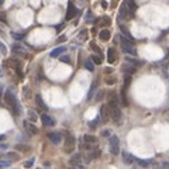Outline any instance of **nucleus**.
I'll use <instances>...</instances> for the list:
<instances>
[{
    "mask_svg": "<svg viewBox=\"0 0 169 169\" xmlns=\"http://www.w3.org/2000/svg\"><path fill=\"white\" fill-rule=\"evenodd\" d=\"M6 156H9V158H14V159H17L18 158V155L16 154V152H10V154H7Z\"/></svg>",
    "mask_w": 169,
    "mask_h": 169,
    "instance_id": "nucleus-35",
    "label": "nucleus"
},
{
    "mask_svg": "<svg viewBox=\"0 0 169 169\" xmlns=\"http://www.w3.org/2000/svg\"><path fill=\"white\" fill-rule=\"evenodd\" d=\"M61 61H62V62H71V59H69V56H66V55H62V56H61Z\"/></svg>",
    "mask_w": 169,
    "mask_h": 169,
    "instance_id": "nucleus-34",
    "label": "nucleus"
},
{
    "mask_svg": "<svg viewBox=\"0 0 169 169\" xmlns=\"http://www.w3.org/2000/svg\"><path fill=\"white\" fill-rule=\"evenodd\" d=\"M6 138V135H0V140H5Z\"/></svg>",
    "mask_w": 169,
    "mask_h": 169,
    "instance_id": "nucleus-44",
    "label": "nucleus"
},
{
    "mask_svg": "<svg viewBox=\"0 0 169 169\" xmlns=\"http://www.w3.org/2000/svg\"><path fill=\"white\" fill-rule=\"evenodd\" d=\"M106 83H107V85H114L116 79L114 78H107V79H106Z\"/></svg>",
    "mask_w": 169,
    "mask_h": 169,
    "instance_id": "nucleus-32",
    "label": "nucleus"
},
{
    "mask_svg": "<svg viewBox=\"0 0 169 169\" xmlns=\"http://www.w3.org/2000/svg\"><path fill=\"white\" fill-rule=\"evenodd\" d=\"M7 166H10L9 161H0V169H5V168H7Z\"/></svg>",
    "mask_w": 169,
    "mask_h": 169,
    "instance_id": "nucleus-28",
    "label": "nucleus"
},
{
    "mask_svg": "<svg viewBox=\"0 0 169 169\" xmlns=\"http://www.w3.org/2000/svg\"><path fill=\"white\" fill-rule=\"evenodd\" d=\"M137 161V164L141 166V168H146L148 165L151 164V161H144V159H135Z\"/></svg>",
    "mask_w": 169,
    "mask_h": 169,
    "instance_id": "nucleus-24",
    "label": "nucleus"
},
{
    "mask_svg": "<svg viewBox=\"0 0 169 169\" xmlns=\"http://www.w3.org/2000/svg\"><path fill=\"white\" fill-rule=\"evenodd\" d=\"M103 95H104V93H103V90L99 92V93H97V96H96V100H101V97H103Z\"/></svg>",
    "mask_w": 169,
    "mask_h": 169,
    "instance_id": "nucleus-36",
    "label": "nucleus"
},
{
    "mask_svg": "<svg viewBox=\"0 0 169 169\" xmlns=\"http://www.w3.org/2000/svg\"><path fill=\"white\" fill-rule=\"evenodd\" d=\"M32 164H34V159H28L27 162H24V166H26V168H31Z\"/></svg>",
    "mask_w": 169,
    "mask_h": 169,
    "instance_id": "nucleus-31",
    "label": "nucleus"
},
{
    "mask_svg": "<svg viewBox=\"0 0 169 169\" xmlns=\"http://www.w3.org/2000/svg\"><path fill=\"white\" fill-rule=\"evenodd\" d=\"M48 138H50V141L55 145H58L61 141H62V137H61L59 133H50L48 134Z\"/></svg>",
    "mask_w": 169,
    "mask_h": 169,
    "instance_id": "nucleus-12",
    "label": "nucleus"
},
{
    "mask_svg": "<svg viewBox=\"0 0 169 169\" xmlns=\"http://www.w3.org/2000/svg\"><path fill=\"white\" fill-rule=\"evenodd\" d=\"M101 26H110V24H111V20H110L109 17H103L101 18Z\"/></svg>",
    "mask_w": 169,
    "mask_h": 169,
    "instance_id": "nucleus-27",
    "label": "nucleus"
},
{
    "mask_svg": "<svg viewBox=\"0 0 169 169\" xmlns=\"http://www.w3.org/2000/svg\"><path fill=\"white\" fill-rule=\"evenodd\" d=\"M82 158H83L82 154H75V155H72V158L69 159V164L72 165V166H80V168H82V165H80V162H82Z\"/></svg>",
    "mask_w": 169,
    "mask_h": 169,
    "instance_id": "nucleus-9",
    "label": "nucleus"
},
{
    "mask_svg": "<svg viewBox=\"0 0 169 169\" xmlns=\"http://www.w3.org/2000/svg\"><path fill=\"white\" fill-rule=\"evenodd\" d=\"M13 38H16V40H21L23 35H21V34H13Z\"/></svg>",
    "mask_w": 169,
    "mask_h": 169,
    "instance_id": "nucleus-38",
    "label": "nucleus"
},
{
    "mask_svg": "<svg viewBox=\"0 0 169 169\" xmlns=\"http://www.w3.org/2000/svg\"><path fill=\"white\" fill-rule=\"evenodd\" d=\"M65 50H66L65 47H58V48L52 50V51H51V54H50L51 58H58V56H61V55L65 52Z\"/></svg>",
    "mask_w": 169,
    "mask_h": 169,
    "instance_id": "nucleus-13",
    "label": "nucleus"
},
{
    "mask_svg": "<svg viewBox=\"0 0 169 169\" xmlns=\"http://www.w3.org/2000/svg\"><path fill=\"white\" fill-rule=\"evenodd\" d=\"M92 62L93 64H96V65H100L101 64V55H97V54H95V55H92Z\"/></svg>",
    "mask_w": 169,
    "mask_h": 169,
    "instance_id": "nucleus-21",
    "label": "nucleus"
},
{
    "mask_svg": "<svg viewBox=\"0 0 169 169\" xmlns=\"http://www.w3.org/2000/svg\"><path fill=\"white\" fill-rule=\"evenodd\" d=\"M90 48H92L93 51H95V52H96L97 55H101V51L99 50V47H97L96 44H95V42H90Z\"/></svg>",
    "mask_w": 169,
    "mask_h": 169,
    "instance_id": "nucleus-25",
    "label": "nucleus"
},
{
    "mask_svg": "<svg viewBox=\"0 0 169 169\" xmlns=\"http://www.w3.org/2000/svg\"><path fill=\"white\" fill-rule=\"evenodd\" d=\"M114 2H116V0H114Z\"/></svg>",
    "mask_w": 169,
    "mask_h": 169,
    "instance_id": "nucleus-48",
    "label": "nucleus"
},
{
    "mask_svg": "<svg viewBox=\"0 0 169 169\" xmlns=\"http://www.w3.org/2000/svg\"><path fill=\"white\" fill-rule=\"evenodd\" d=\"M41 121H42V124L45 125V127H52V125H55V121H54V119L51 117V116H48V114H41Z\"/></svg>",
    "mask_w": 169,
    "mask_h": 169,
    "instance_id": "nucleus-10",
    "label": "nucleus"
},
{
    "mask_svg": "<svg viewBox=\"0 0 169 169\" xmlns=\"http://www.w3.org/2000/svg\"><path fill=\"white\" fill-rule=\"evenodd\" d=\"M123 71L125 72V75H131V73L135 72V68H134L133 65H124V66H123Z\"/></svg>",
    "mask_w": 169,
    "mask_h": 169,
    "instance_id": "nucleus-20",
    "label": "nucleus"
},
{
    "mask_svg": "<svg viewBox=\"0 0 169 169\" xmlns=\"http://www.w3.org/2000/svg\"><path fill=\"white\" fill-rule=\"evenodd\" d=\"M17 149H21V151H28V146H24V145H17Z\"/></svg>",
    "mask_w": 169,
    "mask_h": 169,
    "instance_id": "nucleus-37",
    "label": "nucleus"
},
{
    "mask_svg": "<svg viewBox=\"0 0 169 169\" xmlns=\"http://www.w3.org/2000/svg\"><path fill=\"white\" fill-rule=\"evenodd\" d=\"M65 40H66L65 37H59V38H58V42H62V41H65Z\"/></svg>",
    "mask_w": 169,
    "mask_h": 169,
    "instance_id": "nucleus-41",
    "label": "nucleus"
},
{
    "mask_svg": "<svg viewBox=\"0 0 169 169\" xmlns=\"http://www.w3.org/2000/svg\"><path fill=\"white\" fill-rule=\"evenodd\" d=\"M23 95H24V97H26V99H28V97L31 96V93H30V87H28V86H24L23 87Z\"/></svg>",
    "mask_w": 169,
    "mask_h": 169,
    "instance_id": "nucleus-26",
    "label": "nucleus"
},
{
    "mask_svg": "<svg viewBox=\"0 0 169 169\" xmlns=\"http://www.w3.org/2000/svg\"><path fill=\"white\" fill-rule=\"evenodd\" d=\"M97 121H99V120H93V121H92V123H89V127L90 128H96V125H97Z\"/></svg>",
    "mask_w": 169,
    "mask_h": 169,
    "instance_id": "nucleus-33",
    "label": "nucleus"
},
{
    "mask_svg": "<svg viewBox=\"0 0 169 169\" xmlns=\"http://www.w3.org/2000/svg\"><path fill=\"white\" fill-rule=\"evenodd\" d=\"M120 45H121V50H123L124 54L128 55H137V51H135V47L130 40H127L124 35H121L120 38Z\"/></svg>",
    "mask_w": 169,
    "mask_h": 169,
    "instance_id": "nucleus-2",
    "label": "nucleus"
},
{
    "mask_svg": "<svg viewBox=\"0 0 169 169\" xmlns=\"http://www.w3.org/2000/svg\"><path fill=\"white\" fill-rule=\"evenodd\" d=\"M5 101L10 106V107H11V109H13V113L16 116L21 114V106H20L18 100L16 99V95H14L10 89L9 90H6V93H5Z\"/></svg>",
    "mask_w": 169,
    "mask_h": 169,
    "instance_id": "nucleus-1",
    "label": "nucleus"
},
{
    "mask_svg": "<svg viewBox=\"0 0 169 169\" xmlns=\"http://www.w3.org/2000/svg\"><path fill=\"white\" fill-rule=\"evenodd\" d=\"M11 52H13L16 56H26V55H27L26 48H24L23 45H20V44H14L13 48H11Z\"/></svg>",
    "mask_w": 169,
    "mask_h": 169,
    "instance_id": "nucleus-6",
    "label": "nucleus"
},
{
    "mask_svg": "<svg viewBox=\"0 0 169 169\" xmlns=\"http://www.w3.org/2000/svg\"><path fill=\"white\" fill-rule=\"evenodd\" d=\"M35 101H37V106H38L41 110H44V111H47V110H48V107H47V104L44 103V100H42V97L40 96V95H37V96H35Z\"/></svg>",
    "mask_w": 169,
    "mask_h": 169,
    "instance_id": "nucleus-15",
    "label": "nucleus"
},
{
    "mask_svg": "<svg viewBox=\"0 0 169 169\" xmlns=\"http://www.w3.org/2000/svg\"><path fill=\"white\" fill-rule=\"evenodd\" d=\"M85 68H86L87 71H90V72H93V71H95V64H93V62H92L90 59H87L86 62H85Z\"/></svg>",
    "mask_w": 169,
    "mask_h": 169,
    "instance_id": "nucleus-22",
    "label": "nucleus"
},
{
    "mask_svg": "<svg viewBox=\"0 0 169 169\" xmlns=\"http://www.w3.org/2000/svg\"><path fill=\"white\" fill-rule=\"evenodd\" d=\"M101 7H103V9H106V7H107V5H106V2H101Z\"/></svg>",
    "mask_w": 169,
    "mask_h": 169,
    "instance_id": "nucleus-42",
    "label": "nucleus"
},
{
    "mask_svg": "<svg viewBox=\"0 0 169 169\" xmlns=\"http://www.w3.org/2000/svg\"><path fill=\"white\" fill-rule=\"evenodd\" d=\"M123 161H124V164L131 165L134 162V156L131 155V154H128V152H124L123 154Z\"/></svg>",
    "mask_w": 169,
    "mask_h": 169,
    "instance_id": "nucleus-17",
    "label": "nucleus"
},
{
    "mask_svg": "<svg viewBox=\"0 0 169 169\" xmlns=\"http://www.w3.org/2000/svg\"><path fill=\"white\" fill-rule=\"evenodd\" d=\"M79 2H86V0H79Z\"/></svg>",
    "mask_w": 169,
    "mask_h": 169,
    "instance_id": "nucleus-46",
    "label": "nucleus"
},
{
    "mask_svg": "<svg viewBox=\"0 0 169 169\" xmlns=\"http://www.w3.org/2000/svg\"><path fill=\"white\" fill-rule=\"evenodd\" d=\"M168 56H169V54H168Z\"/></svg>",
    "mask_w": 169,
    "mask_h": 169,
    "instance_id": "nucleus-47",
    "label": "nucleus"
},
{
    "mask_svg": "<svg viewBox=\"0 0 169 169\" xmlns=\"http://www.w3.org/2000/svg\"><path fill=\"white\" fill-rule=\"evenodd\" d=\"M100 117H101V120H103V123H106V121L109 120V117H110V110H109V106H107V104L101 106V109H100Z\"/></svg>",
    "mask_w": 169,
    "mask_h": 169,
    "instance_id": "nucleus-11",
    "label": "nucleus"
},
{
    "mask_svg": "<svg viewBox=\"0 0 169 169\" xmlns=\"http://www.w3.org/2000/svg\"><path fill=\"white\" fill-rule=\"evenodd\" d=\"M24 128H26V131H27L30 135H35V134H38V128H37V125H34V123H30V121H24L23 123Z\"/></svg>",
    "mask_w": 169,
    "mask_h": 169,
    "instance_id": "nucleus-7",
    "label": "nucleus"
},
{
    "mask_svg": "<svg viewBox=\"0 0 169 169\" xmlns=\"http://www.w3.org/2000/svg\"><path fill=\"white\" fill-rule=\"evenodd\" d=\"M95 89H96V82L93 83V85H92V87H90V92H89V99L93 96V93H95Z\"/></svg>",
    "mask_w": 169,
    "mask_h": 169,
    "instance_id": "nucleus-29",
    "label": "nucleus"
},
{
    "mask_svg": "<svg viewBox=\"0 0 169 169\" xmlns=\"http://www.w3.org/2000/svg\"><path fill=\"white\" fill-rule=\"evenodd\" d=\"M120 18H131L134 16V13H131V11H130V10L127 9V6H125V3H123V5H121V7H120Z\"/></svg>",
    "mask_w": 169,
    "mask_h": 169,
    "instance_id": "nucleus-8",
    "label": "nucleus"
},
{
    "mask_svg": "<svg viewBox=\"0 0 169 169\" xmlns=\"http://www.w3.org/2000/svg\"><path fill=\"white\" fill-rule=\"evenodd\" d=\"M28 121L30 123H34V121H37V114H35V111H32V110H30L28 111Z\"/></svg>",
    "mask_w": 169,
    "mask_h": 169,
    "instance_id": "nucleus-23",
    "label": "nucleus"
},
{
    "mask_svg": "<svg viewBox=\"0 0 169 169\" xmlns=\"http://www.w3.org/2000/svg\"><path fill=\"white\" fill-rule=\"evenodd\" d=\"M116 58H117L116 51L113 50V48H109V51H107V61H109V64H113V62H116Z\"/></svg>",
    "mask_w": 169,
    "mask_h": 169,
    "instance_id": "nucleus-14",
    "label": "nucleus"
},
{
    "mask_svg": "<svg viewBox=\"0 0 169 169\" xmlns=\"http://www.w3.org/2000/svg\"><path fill=\"white\" fill-rule=\"evenodd\" d=\"M124 3H125L127 9L130 10L131 13H135V10H137V5H135V2H134V0H125Z\"/></svg>",
    "mask_w": 169,
    "mask_h": 169,
    "instance_id": "nucleus-16",
    "label": "nucleus"
},
{
    "mask_svg": "<svg viewBox=\"0 0 169 169\" xmlns=\"http://www.w3.org/2000/svg\"><path fill=\"white\" fill-rule=\"evenodd\" d=\"M101 135H103V137H109V135H110V131H109V130H104V131L101 133Z\"/></svg>",
    "mask_w": 169,
    "mask_h": 169,
    "instance_id": "nucleus-39",
    "label": "nucleus"
},
{
    "mask_svg": "<svg viewBox=\"0 0 169 169\" xmlns=\"http://www.w3.org/2000/svg\"><path fill=\"white\" fill-rule=\"evenodd\" d=\"M0 52H2V54H6V52H7V48H6V45L2 41H0Z\"/></svg>",
    "mask_w": 169,
    "mask_h": 169,
    "instance_id": "nucleus-30",
    "label": "nucleus"
},
{
    "mask_svg": "<svg viewBox=\"0 0 169 169\" xmlns=\"http://www.w3.org/2000/svg\"><path fill=\"white\" fill-rule=\"evenodd\" d=\"M79 13V10L75 7V5H73V2H69L68 3V10H66V20H72L76 14Z\"/></svg>",
    "mask_w": 169,
    "mask_h": 169,
    "instance_id": "nucleus-5",
    "label": "nucleus"
},
{
    "mask_svg": "<svg viewBox=\"0 0 169 169\" xmlns=\"http://www.w3.org/2000/svg\"><path fill=\"white\" fill-rule=\"evenodd\" d=\"M110 35H111V34H110L109 30H101L100 34H99V37H100L101 41H109V40H110Z\"/></svg>",
    "mask_w": 169,
    "mask_h": 169,
    "instance_id": "nucleus-19",
    "label": "nucleus"
},
{
    "mask_svg": "<svg viewBox=\"0 0 169 169\" xmlns=\"http://www.w3.org/2000/svg\"><path fill=\"white\" fill-rule=\"evenodd\" d=\"M75 144H76V140L72 134H68L66 138H65V151L66 152H72L73 148H75Z\"/></svg>",
    "mask_w": 169,
    "mask_h": 169,
    "instance_id": "nucleus-4",
    "label": "nucleus"
},
{
    "mask_svg": "<svg viewBox=\"0 0 169 169\" xmlns=\"http://www.w3.org/2000/svg\"><path fill=\"white\" fill-rule=\"evenodd\" d=\"M83 141L86 142V144H96L97 142V138L95 135H90V134H86L85 137H83Z\"/></svg>",
    "mask_w": 169,
    "mask_h": 169,
    "instance_id": "nucleus-18",
    "label": "nucleus"
},
{
    "mask_svg": "<svg viewBox=\"0 0 169 169\" xmlns=\"http://www.w3.org/2000/svg\"><path fill=\"white\" fill-rule=\"evenodd\" d=\"M0 21H5L6 23V16L5 14H2V13H0Z\"/></svg>",
    "mask_w": 169,
    "mask_h": 169,
    "instance_id": "nucleus-40",
    "label": "nucleus"
},
{
    "mask_svg": "<svg viewBox=\"0 0 169 169\" xmlns=\"http://www.w3.org/2000/svg\"><path fill=\"white\" fill-rule=\"evenodd\" d=\"M5 3V0H0V5H3Z\"/></svg>",
    "mask_w": 169,
    "mask_h": 169,
    "instance_id": "nucleus-45",
    "label": "nucleus"
},
{
    "mask_svg": "<svg viewBox=\"0 0 169 169\" xmlns=\"http://www.w3.org/2000/svg\"><path fill=\"white\" fill-rule=\"evenodd\" d=\"M110 152L113 155H119V137L117 135H111L110 137Z\"/></svg>",
    "mask_w": 169,
    "mask_h": 169,
    "instance_id": "nucleus-3",
    "label": "nucleus"
},
{
    "mask_svg": "<svg viewBox=\"0 0 169 169\" xmlns=\"http://www.w3.org/2000/svg\"><path fill=\"white\" fill-rule=\"evenodd\" d=\"M2 92H3V86L0 85V97H2Z\"/></svg>",
    "mask_w": 169,
    "mask_h": 169,
    "instance_id": "nucleus-43",
    "label": "nucleus"
}]
</instances>
